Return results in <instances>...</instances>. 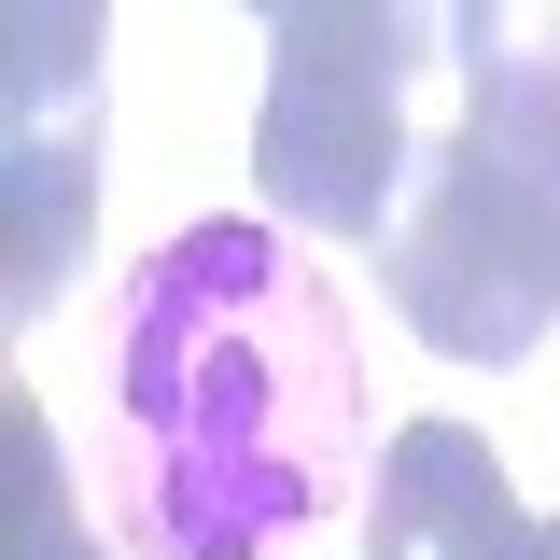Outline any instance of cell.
Returning <instances> with one entry per match:
<instances>
[{"mask_svg": "<svg viewBox=\"0 0 560 560\" xmlns=\"http://www.w3.org/2000/svg\"><path fill=\"white\" fill-rule=\"evenodd\" d=\"M238 14H267V28H280V14H294V0H238Z\"/></svg>", "mask_w": 560, "mask_h": 560, "instance_id": "7", "label": "cell"}, {"mask_svg": "<svg viewBox=\"0 0 560 560\" xmlns=\"http://www.w3.org/2000/svg\"><path fill=\"white\" fill-rule=\"evenodd\" d=\"M113 490L154 560H253L294 518H323L364 434L337 294L267 224H183L113 308Z\"/></svg>", "mask_w": 560, "mask_h": 560, "instance_id": "1", "label": "cell"}, {"mask_svg": "<svg viewBox=\"0 0 560 560\" xmlns=\"http://www.w3.org/2000/svg\"><path fill=\"white\" fill-rule=\"evenodd\" d=\"M98 14L113 0H0V323H57L98 238Z\"/></svg>", "mask_w": 560, "mask_h": 560, "instance_id": "4", "label": "cell"}, {"mask_svg": "<svg viewBox=\"0 0 560 560\" xmlns=\"http://www.w3.org/2000/svg\"><path fill=\"white\" fill-rule=\"evenodd\" d=\"M448 57V0H294L267 28V113H253V183L308 238H393L407 197V98Z\"/></svg>", "mask_w": 560, "mask_h": 560, "instance_id": "3", "label": "cell"}, {"mask_svg": "<svg viewBox=\"0 0 560 560\" xmlns=\"http://www.w3.org/2000/svg\"><path fill=\"white\" fill-rule=\"evenodd\" d=\"M533 504L504 490V448L477 420H407L364 490V560H518Z\"/></svg>", "mask_w": 560, "mask_h": 560, "instance_id": "5", "label": "cell"}, {"mask_svg": "<svg viewBox=\"0 0 560 560\" xmlns=\"http://www.w3.org/2000/svg\"><path fill=\"white\" fill-rule=\"evenodd\" d=\"M463 113L393 197V308L448 364H533L560 323V0H448Z\"/></svg>", "mask_w": 560, "mask_h": 560, "instance_id": "2", "label": "cell"}, {"mask_svg": "<svg viewBox=\"0 0 560 560\" xmlns=\"http://www.w3.org/2000/svg\"><path fill=\"white\" fill-rule=\"evenodd\" d=\"M0 560H98V533H84V504H70V463H57V420L0 407Z\"/></svg>", "mask_w": 560, "mask_h": 560, "instance_id": "6", "label": "cell"}]
</instances>
